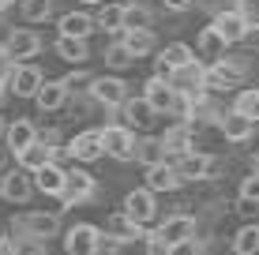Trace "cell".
<instances>
[{
	"label": "cell",
	"instance_id": "1",
	"mask_svg": "<svg viewBox=\"0 0 259 255\" xmlns=\"http://www.w3.org/2000/svg\"><path fill=\"white\" fill-rule=\"evenodd\" d=\"M199 233V222H195L192 214H173V218H165L162 225H158L154 233H147V240H143V248L147 251H154V255H173L177 251V244H184V240H192V236Z\"/></svg>",
	"mask_w": 259,
	"mask_h": 255
},
{
	"label": "cell",
	"instance_id": "2",
	"mask_svg": "<svg viewBox=\"0 0 259 255\" xmlns=\"http://www.w3.org/2000/svg\"><path fill=\"white\" fill-rule=\"evenodd\" d=\"M12 233L19 240H49V236L60 233V218L57 214H46V210H26L12 222Z\"/></svg>",
	"mask_w": 259,
	"mask_h": 255
},
{
	"label": "cell",
	"instance_id": "3",
	"mask_svg": "<svg viewBox=\"0 0 259 255\" xmlns=\"http://www.w3.org/2000/svg\"><path fill=\"white\" fill-rule=\"evenodd\" d=\"M248 64L252 57H222L207 64V86H240L248 79Z\"/></svg>",
	"mask_w": 259,
	"mask_h": 255
},
{
	"label": "cell",
	"instance_id": "4",
	"mask_svg": "<svg viewBox=\"0 0 259 255\" xmlns=\"http://www.w3.org/2000/svg\"><path fill=\"white\" fill-rule=\"evenodd\" d=\"M64 154L71 158V162H83V165L98 162V158L105 154V135H102V128H91V131H79V135H71L68 146H64Z\"/></svg>",
	"mask_w": 259,
	"mask_h": 255
},
{
	"label": "cell",
	"instance_id": "5",
	"mask_svg": "<svg viewBox=\"0 0 259 255\" xmlns=\"http://www.w3.org/2000/svg\"><path fill=\"white\" fill-rule=\"evenodd\" d=\"M177 162V169H181V177H184V184H199V180H210L214 173H218V162H214V154H207V150H192L188 154H181V158H173Z\"/></svg>",
	"mask_w": 259,
	"mask_h": 255
},
{
	"label": "cell",
	"instance_id": "6",
	"mask_svg": "<svg viewBox=\"0 0 259 255\" xmlns=\"http://www.w3.org/2000/svg\"><path fill=\"white\" fill-rule=\"evenodd\" d=\"M255 117H248V113H240L237 105L226 113H218V131L226 135V143H248V139L255 135Z\"/></svg>",
	"mask_w": 259,
	"mask_h": 255
},
{
	"label": "cell",
	"instance_id": "7",
	"mask_svg": "<svg viewBox=\"0 0 259 255\" xmlns=\"http://www.w3.org/2000/svg\"><path fill=\"white\" fill-rule=\"evenodd\" d=\"M91 98L105 109H120L128 101V83L120 75H94V86H91Z\"/></svg>",
	"mask_w": 259,
	"mask_h": 255
},
{
	"label": "cell",
	"instance_id": "8",
	"mask_svg": "<svg viewBox=\"0 0 259 255\" xmlns=\"http://www.w3.org/2000/svg\"><path fill=\"white\" fill-rule=\"evenodd\" d=\"M102 135H105V154L109 158H117V162H132L136 158L139 139L132 135V124H109V128H102Z\"/></svg>",
	"mask_w": 259,
	"mask_h": 255
},
{
	"label": "cell",
	"instance_id": "9",
	"mask_svg": "<svg viewBox=\"0 0 259 255\" xmlns=\"http://www.w3.org/2000/svg\"><path fill=\"white\" fill-rule=\"evenodd\" d=\"M143 98L154 105L158 113H173L177 98H181V86H177L173 79H165V75H154V79H147V86H143Z\"/></svg>",
	"mask_w": 259,
	"mask_h": 255
},
{
	"label": "cell",
	"instance_id": "10",
	"mask_svg": "<svg viewBox=\"0 0 259 255\" xmlns=\"http://www.w3.org/2000/svg\"><path fill=\"white\" fill-rule=\"evenodd\" d=\"M98 240H102V229L91 222H79L64 233V251L68 255H98Z\"/></svg>",
	"mask_w": 259,
	"mask_h": 255
},
{
	"label": "cell",
	"instance_id": "11",
	"mask_svg": "<svg viewBox=\"0 0 259 255\" xmlns=\"http://www.w3.org/2000/svg\"><path fill=\"white\" fill-rule=\"evenodd\" d=\"M41 83H46V75H41L30 60H23V64H15L12 79H8V94H15V98H34V94L41 90Z\"/></svg>",
	"mask_w": 259,
	"mask_h": 255
},
{
	"label": "cell",
	"instance_id": "12",
	"mask_svg": "<svg viewBox=\"0 0 259 255\" xmlns=\"http://www.w3.org/2000/svg\"><path fill=\"white\" fill-rule=\"evenodd\" d=\"M94 191H98V180L87 169H68V188H64V195H60V203L79 207V203H87V199H94Z\"/></svg>",
	"mask_w": 259,
	"mask_h": 255
},
{
	"label": "cell",
	"instance_id": "13",
	"mask_svg": "<svg viewBox=\"0 0 259 255\" xmlns=\"http://www.w3.org/2000/svg\"><path fill=\"white\" fill-rule=\"evenodd\" d=\"M34 191H38V184H34V173L30 169H12V173H4V199L8 203H30L34 199Z\"/></svg>",
	"mask_w": 259,
	"mask_h": 255
},
{
	"label": "cell",
	"instance_id": "14",
	"mask_svg": "<svg viewBox=\"0 0 259 255\" xmlns=\"http://www.w3.org/2000/svg\"><path fill=\"white\" fill-rule=\"evenodd\" d=\"M195 60L192 45H184V41H169L165 49H158V75L173 79V72H181V68H188Z\"/></svg>",
	"mask_w": 259,
	"mask_h": 255
},
{
	"label": "cell",
	"instance_id": "15",
	"mask_svg": "<svg viewBox=\"0 0 259 255\" xmlns=\"http://www.w3.org/2000/svg\"><path fill=\"white\" fill-rule=\"evenodd\" d=\"M214 26L226 34L229 45H240V41H244V30H248V15L240 12L237 4L233 8H218V12H214Z\"/></svg>",
	"mask_w": 259,
	"mask_h": 255
},
{
	"label": "cell",
	"instance_id": "16",
	"mask_svg": "<svg viewBox=\"0 0 259 255\" xmlns=\"http://www.w3.org/2000/svg\"><path fill=\"white\" fill-rule=\"evenodd\" d=\"M226 49H229V41H226V34H222L214 23L203 26L199 38H195V53H199L203 64H214V60H222V57H226Z\"/></svg>",
	"mask_w": 259,
	"mask_h": 255
},
{
	"label": "cell",
	"instance_id": "17",
	"mask_svg": "<svg viewBox=\"0 0 259 255\" xmlns=\"http://www.w3.org/2000/svg\"><path fill=\"white\" fill-rule=\"evenodd\" d=\"M41 131L34 128V120L30 117H15V120H8V135H4V146H8V154H19V150H26V146L38 139Z\"/></svg>",
	"mask_w": 259,
	"mask_h": 255
},
{
	"label": "cell",
	"instance_id": "18",
	"mask_svg": "<svg viewBox=\"0 0 259 255\" xmlns=\"http://www.w3.org/2000/svg\"><path fill=\"white\" fill-rule=\"evenodd\" d=\"M154 195H158L154 188H136V191H128V195H124V210H128L139 225H150V222H154V214H158Z\"/></svg>",
	"mask_w": 259,
	"mask_h": 255
},
{
	"label": "cell",
	"instance_id": "19",
	"mask_svg": "<svg viewBox=\"0 0 259 255\" xmlns=\"http://www.w3.org/2000/svg\"><path fill=\"white\" fill-rule=\"evenodd\" d=\"M184 184L181 177V169H177V162H154V165H147V188H154V191H177Z\"/></svg>",
	"mask_w": 259,
	"mask_h": 255
},
{
	"label": "cell",
	"instance_id": "20",
	"mask_svg": "<svg viewBox=\"0 0 259 255\" xmlns=\"http://www.w3.org/2000/svg\"><path fill=\"white\" fill-rule=\"evenodd\" d=\"M71 98V86L64 83V79H46L41 83V90L34 94V101H38V109L41 113H57V109H64Z\"/></svg>",
	"mask_w": 259,
	"mask_h": 255
},
{
	"label": "cell",
	"instance_id": "21",
	"mask_svg": "<svg viewBox=\"0 0 259 255\" xmlns=\"http://www.w3.org/2000/svg\"><path fill=\"white\" fill-rule=\"evenodd\" d=\"M4 49L12 53L15 64H23V60H34L41 53V38L34 30H12V34H8V41H4Z\"/></svg>",
	"mask_w": 259,
	"mask_h": 255
},
{
	"label": "cell",
	"instance_id": "22",
	"mask_svg": "<svg viewBox=\"0 0 259 255\" xmlns=\"http://www.w3.org/2000/svg\"><path fill=\"white\" fill-rule=\"evenodd\" d=\"M34 184H38V191L41 195H64V188H68V169L64 165H57V162H49V165H41V169H34Z\"/></svg>",
	"mask_w": 259,
	"mask_h": 255
},
{
	"label": "cell",
	"instance_id": "23",
	"mask_svg": "<svg viewBox=\"0 0 259 255\" xmlns=\"http://www.w3.org/2000/svg\"><path fill=\"white\" fill-rule=\"evenodd\" d=\"M15 162H19L23 165V169H41V165H49V162H57V146H53V143H46V139H34V143L30 146H26V150H19V154H15Z\"/></svg>",
	"mask_w": 259,
	"mask_h": 255
},
{
	"label": "cell",
	"instance_id": "24",
	"mask_svg": "<svg viewBox=\"0 0 259 255\" xmlns=\"http://www.w3.org/2000/svg\"><path fill=\"white\" fill-rule=\"evenodd\" d=\"M57 30L60 34H75V38H91V34L98 30V19L91 12H68V15H60Z\"/></svg>",
	"mask_w": 259,
	"mask_h": 255
},
{
	"label": "cell",
	"instance_id": "25",
	"mask_svg": "<svg viewBox=\"0 0 259 255\" xmlns=\"http://www.w3.org/2000/svg\"><path fill=\"white\" fill-rule=\"evenodd\" d=\"M57 57L68 60V64H87V57H91V49H87V38H75V34H60L57 38Z\"/></svg>",
	"mask_w": 259,
	"mask_h": 255
},
{
	"label": "cell",
	"instance_id": "26",
	"mask_svg": "<svg viewBox=\"0 0 259 255\" xmlns=\"http://www.w3.org/2000/svg\"><path fill=\"white\" fill-rule=\"evenodd\" d=\"M120 109H124V124H132V128H147L150 120L158 117V109H154L147 98H128Z\"/></svg>",
	"mask_w": 259,
	"mask_h": 255
},
{
	"label": "cell",
	"instance_id": "27",
	"mask_svg": "<svg viewBox=\"0 0 259 255\" xmlns=\"http://www.w3.org/2000/svg\"><path fill=\"white\" fill-rule=\"evenodd\" d=\"M165 158H169V146H165L162 135H143L139 143H136V162H143V165L165 162Z\"/></svg>",
	"mask_w": 259,
	"mask_h": 255
},
{
	"label": "cell",
	"instance_id": "28",
	"mask_svg": "<svg viewBox=\"0 0 259 255\" xmlns=\"http://www.w3.org/2000/svg\"><path fill=\"white\" fill-rule=\"evenodd\" d=\"M120 38H124V45H128L132 53H136V60L150 57V53L158 49V41H154V30H150V26H147V30H124Z\"/></svg>",
	"mask_w": 259,
	"mask_h": 255
},
{
	"label": "cell",
	"instance_id": "29",
	"mask_svg": "<svg viewBox=\"0 0 259 255\" xmlns=\"http://www.w3.org/2000/svg\"><path fill=\"white\" fill-rule=\"evenodd\" d=\"M98 30H109V34H124V4H109L105 0L102 8H98Z\"/></svg>",
	"mask_w": 259,
	"mask_h": 255
},
{
	"label": "cell",
	"instance_id": "30",
	"mask_svg": "<svg viewBox=\"0 0 259 255\" xmlns=\"http://www.w3.org/2000/svg\"><path fill=\"white\" fill-rule=\"evenodd\" d=\"M154 26V12L147 4H124V30H147Z\"/></svg>",
	"mask_w": 259,
	"mask_h": 255
},
{
	"label": "cell",
	"instance_id": "31",
	"mask_svg": "<svg viewBox=\"0 0 259 255\" xmlns=\"http://www.w3.org/2000/svg\"><path fill=\"white\" fill-rule=\"evenodd\" d=\"M233 251L237 255H255L259 251V225H240L233 233Z\"/></svg>",
	"mask_w": 259,
	"mask_h": 255
},
{
	"label": "cell",
	"instance_id": "32",
	"mask_svg": "<svg viewBox=\"0 0 259 255\" xmlns=\"http://www.w3.org/2000/svg\"><path fill=\"white\" fill-rule=\"evenodd\" d=\"M102 57H105V64H109V68H132V64H136V53L124 45V38L120 41H109Z\"/></svg>",
	"mask_w": 259,
	"mask_h": 255
},
{
	"label": "cell",
	"instance_id": "33",
	"mask_svg": "<svg viewBox=\"0 0 259 255\" xmlns=\"http://www.w3.org/2000/svg\"><path fill=\"white\" fill-rule=\"evenodd\" d=\"M19 12H23L26 23H46L49 15H53V0H23Z\"/></svg>",
	"mask_w": 259,
	"mask_h": 255
},
{
	"label": "cell",
	"instance_id": "34",
	"mask_svg": "<svg viewBox=\"0 0 259 255\" xmlns=\"http://www.w3.org/2000/svg\"><path fill=\"white\" fill-rule=\"evenodd\" d=\"M233 105L240 113H248V117L259 120V86H255V90H237V101Z\"/></svg>",
	"mask_w": 259,
	"mask_h": 255
},
{
	"label": "cell",
	"instance_id": "35",
	"mask_svg": "<svg viewBox=\"0 0 259 255\" xmlns=\"http://www.w3.org/2000/svg\"><path fill=\"white\" fill-rule=\"evenodd\" d=\"M64 83L71 86V94H91L94 75H91V72H71V75H64Z\"/></svg>",
	"mask_w": 259,
	"mask_h": 255
},
{
	"label": "cell",
	"instance_id": "36",
	"mask_svg": "<svg viewBox=\"0 0 259 255\" xmlns=\"http://www.w3.org/2000/svg\"><path fill=\"white\" fill-rule=\"evenodd\" d=\"M237 199H248V203H255L259 207V169L255 173H248L244 180H240V195Z\"/></svg>",
	"mask_w": 259,
	"mask_h": 255
},
{
	"label": "cell",
	"instance_id": "37",
	"mask_svg": "<svg viewBox=\"0 0 259 255\" xmlns=\"http://www.w3.org/2000/svg\"><path fill=\"white\" fill-rule=\"evenodd\" d=\"M12 72H15V60H12V53L0 45V98H4V90H8V79H12Z\"/></svg>",
	"mask_w": 259,
	"mask_h": 255
},
{
	"label": "cell",
	"instance_id": "38",
	"mask_svg": "<svg viewBox=\"0 0 259 255\" xmlns=\"http://www.w3.org/2000/svg\"><path fill=\"white\" fill-rule=\"evenodd\" d=\"M120 248H124V240H120V236L102 233V240H98V255H117Z\"/></svg>",
	"mask_w": 259,
	"mask_h": 255
},
{
	"label": "cell",
	"instance_id": "39",
	"mask_svg": "<svg viewBox=\"0 0 259 255\" xmlns=\"http://www.w3.org/2000/svg\"><path fill=\"white\" fill-rule=\"evenodd\" d=\"M248 53H259V23H248V30H244V41H240Z\"/></svg>",
	"mask_w": 259,
	"mask_h": 255
},
{
	"label": "cell",
	"instance_id": "40",
	"mask_svg": "<svg viewBox=\"0 0 259 255\" xmlns=\"http://www.w3.org/2000/svg\"><path fill=\"white\" fill-rule=\"evenodd\" d=\"M237 8L248 15V23H259V0H237Z\"/></svg>",
	"mask_w": 259,
	"mask_h": 255
},
{
	"label": "cell",
	"instance_id": "41",
	"mask_svg": "<svg viewBox=\"0 0 259 255\" xmlns=\"http://www.w3.org/2000/svg\"><path fill=\"white\" fill-rule=\"evenodd\" d=\"M162 4H165V12H188L195 0H162Z\"/></svg>",
	"mask_w": 259,
	"mask_h": 255
},
{
	"label": "cell",
	"instance_id": "42",
	"mask_svg": "<svg viewBox=\"0 0 259 255\" xmlns=\"http://www.w3.org/2000/svg\"><path fill=\"white\" fill-rule=\"evenodd\" d=\"M4 135H8V120L0 117V143H4Z\"/></svg>",
	"mask_w": 259,
	"mask_h": 255
},
{
	"label": "cell",
	"instance_id": "43",
	"mask_svg": "<svg viewBox=\"0 0 259 255\" xmlns=\"http://www.w3.org/2000/svg\"><path fill=\"white\" fill-rule=\"evenodd\" d=\"M8 4H12V0H0V15H4V12H8Z\"/></svg>",
	"mask_w": 259,
	"mask_h": 255
},
{
	"label": "cell",
	"instance_id": "44",
	"mask_svg": "<svg viewBox=\"0 0 259 255\" xmlns=\"http://www.w3.org/2000/svg\"><path fill=\"white\" fill-rule=\"evenodd\" d=\"M87 4H105V0H87Z\"/></svg>",
	"mask_w": 259,
	"mask_h": 255
}]
</instances>
